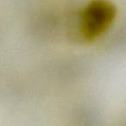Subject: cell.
I'll use <instances>...</instances> for the list:
<instances>
[{
	"instance_id": "obj_1",
	"label": "cell",
	"mask_w": 126,
	"mask_h": 126,
	"mask_svg": "<svg viewBox=\"0 0 126 126\" xmlns=\"http://www.w3.org/2000/svg\"><path fill=\"white\" fill-rule=\"evenodd\" d=\"M116 16V8L106 0H93L81 16V33L88 41L98 37L110 27Z\"/></svg>"
}]
</instances>
